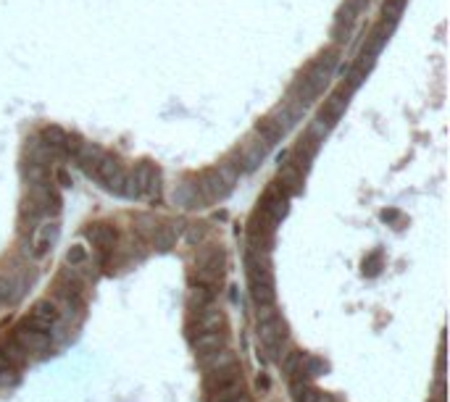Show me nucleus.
I'll return each mask as SVG.
<instances>
[{"instance_id":"nucleus-1","label":"nucleus","mask_w":450,"mask_h":402,"mask_svg":"<svg viewBox=\"0 0 450 402\" xmlns=\"http://www.w3.org/2000/svg\"><path fill=\"white\" fill-rule=\"evenodd\" d=\"M337 64H340V51H337V48H330V51L318 53L316 58L311 61V66H308L298 79H303L308 87H314V90L321 95V90H324V87L330 84V79L334 77Z\"/></svg>"},{"instance_id":"nucleus-2","label":"nucleus","mask_w":450,"mask_h":402,"mask_svg":"<svg viewBox=\"0 0 450 402\" xmlns=\"http://www.w3.org/2000/svg\"><path fill=\"white\" fill-rule=\"evenodd\" d=\"M390 35H393V26L390 24L379 21V24L374 26V29L369 32V37H366V42H363V48H361V53H358L353 68H358L361 74H369V68L377 64V55H379L382 48L387 45Z\"/></svg>"},{"instance_id":"nucleus-3","label":"nucleus","mask_w":450,"mask_h":402,"mask_svg":"<svg viewBox=\"0 0 450 402\" xmlns=\"http://www.w3.org/2000/svg\"><path fill=\"white\" fill-rule=\"evenodd\" d=\"M195 190H198L200 203H216V200L226 197V192L232 190V184L226 182L224 176H222L216 169H208V171H203V174L198 176Z\"/></svg>"},{"instance_id":"nucleus-4","label":"nucleus","mask_w":450,"mask_h":402,"mask_svg":"<svg viewBox=\"0 0 450 402\" xmlns=\"http://www.w3.org/2000/svg\"><path fill=\"white\" fill-rule=\"evenodd\" d=\"M58 321H61V313H58L53 300L48 298V300H37V302L32 305V313H29V318L24 324H27L29 329H35V331H45V334H48L51 329L58 326Z\"/></svg>"},{"instance_id":"nucleus-5","label":"nucleus","mask_w":450,"mask_h":402,"mask_svg":"<svg viewBox=\"0 0 450 402\" xmlns=\"http://www.w3.org/2000/svg\"><path fill=\"white\" fill-rule=\"evenodd\" d=\"M14 342L27 352V355L29 352H32V355H45V352L51 350V334L35 331V329H29L24 321L14 329Z\"/></svg>"},{"instance_id":"nucleus-6","label":"nucleus","mask_w":450,"mask_h":402,"mask_svg":"<svg viewBox=\"0 0 450 402\" xmlns=\"http://www.w3.org/2000/svg\"><path fill=\"white\" fill-rule=\"evenodd\" d=\"M266 153H269V145L258 137V134H251V137H245V143L240 145L237 150V171L242 174V171H253L261 161L266 158Z\"/></svg>"},{"instance_id":"nucleus-7","label":"nucleus","mask_w":450,"mask_h":402,"mask_svg":"<svg viewBox=\"0 0 450 402\" xmlns=\"http://www.w3.org/2000/svg\"><path fill=\"white\" fill-rule=\"evenodd\" d=\"M348 100H350V95H348V92H345V90H334L330 98L324 100V108L318 111V116H316V121H314V124H318L321 129L330 131L332 127L337 124V118L345 113V108H348Z\"/></svg>"},{"instance_id":"nucleus-8","label":"nucleus","mask_w":450,"mask_h":402,"mask_svg":"<svg viewBox=\"0 0 450 402\" xmlns=\"http://www.w3.org/2000/svg\"><path fill=\"white\" fill-rule=\"evenodd\" d=\"M258 337H261V342H264V347L274 358L279 360V355H282V347L287 345V326H285V321L279 318V316H274L271 321H266V324H261V331H258Z\"/></svg>"},{"instance_id":"nucleus-9","label":"nucleus","mask_w":450,"mask_h":402,"mask_svg":"<svg viewBox=\"0 0 450 402\" xmlns=\"http://www.w3.org/2000/svg\"><path fill=\"white\" fill-rule=\"evenodd\" d=\"M132 179L137 184V195H145V197H156L161 192V171L153 166V163H137L132 169Z\"/></svg>"},{"instance_id":"nucleus-10","label":"nucleus","mask_w":450,"mask_h":402,"mask_svg":"<svg viewBox=\"0 0 450 402\" xmlns=\"http://www.w3.org/2000/svg\"><path fill=\"white\" fill-rule=\"evenodd\" d=\"M287 208H290V197L285 195L277 184L269 187V190L264 192V197H261V203H258V210L266 213L274 223H279V221L287 216Z\"/></svg>"},{"instance_id":"nucleus-11","label":"nucleus","mask_w":450,"mask_h":402,"mask_svg":"<svg viewBox=\"0 0 450 402\" xmlns=\"http://www.w3.org/2000/svg\"><path fill=\"white\" fill-rule=\"evenodd\" d=\"M84 237L93 242L95 247H100V253H111L116 242H119V232H116V226H111V223H90L87 229H84Z\"/></svg>"},{"instance_id":"nucleus-12","label":"nucleus","mask_w":450,"mask_h":402,"mask_svg":"<svg viewBox=\"0 0 450 402\" xmlns=\"http://www.w3.org/2000/svg\"><path fill=\"white\" fill-rule=\"evenodd\" d=\"M303 182H305V171H300L295 163H282V166H279L277 187L287 197L300 195V192H303Z\"/></svg>"},{"instance_id":"nucleus-13","label":"nucleus","mask_w":450,"mask_h":402,"mask_svg":"<svg viewBox=\"0 0 450 402\" xmlns=\"http://www.w3.org/2000/svg\"><path fill=\"white\" fill-rule=\"evenodd\" d=\"M318 143H321V140H316L314 134H308V131H305L303 137L298 140V145L292 147V161H290V163H295L300 171H305L308 166H311V161L316 158Z\"/></svg>"},{"instance_id":"nucleus-14","label":"nucleus","mask_w":450,"mask_h":402,"mask_svg":"<svg viewBox=\"0 0 450 402\" xmlns=\"http://www.w3.org/2000/svg\"><path fill=\"white\" fill-rule=\"evenodd\" d=\"M192 347L198 352V358H206L216 350H224L226 347V334L224 331H200L198 337L192 339Z\"/></svg>"},{"instance_id":"nucleus-15","label":"nucleus","mask_w":450,"mask_h":402,"mask_svg":"<svg viewBox=\"0 0 450 402\" xmlns=\"http://www.w3.org/2000/svg\"><path fill=\"white\" fill-rule=\"evenodd\" d=\"M235 381H242V371H240V365H229V368H224V371H216V374H208V378H206V392L208 394H216V392H222L224 387H229V384H235Z\"/></svg>"},{"instance_id":"nucleus-16","label":"nucleus","mask_w":450,"mask_h":402,"mask_svg":"<svg viewBox=\"0 0 450 402\" xmlns=\"http://www.w3.org/2000/svg\"><path fill=\"white\" fill-rule=\"evenodd\" d=\"M103 156H106L103 147H98V145H93V143H82V147L77 150V156H74V161L80 163V169L84 171L87 176H93L95 169H98V163L103 161Z\"/></svg>"},{"instance_id":"nucleus-17","label":"nucleus","mask_w":450,"mask_h":402,"mask_svg":"<svg viewBox=\"0 0 450 402\" xmlns=\"http://www.w3.org/2000/svg\"><path fill=\"white\" fill-rule=\"evenodd\" d=\"M66 140H69V134L61 129V127H45L40 143L45 145V150H48L51 156H66Z\"/></svg>"},{"instance_id":"nucleus-18","label":"nucleus","mask_w":450,"mask_h":402,"mask_svg":"<svg viewBox=\"0 0 450 402\" xmlns=\"http://www.w3.org/2000/svg\"><path fill=\"white\" fill-rule=\"evenodd\" d=\"M235 363H237V360H235V352L229 350V347L211 352V355H206V358H200V365H203V371H206V374L224 371V368H229V365H235Z\"/></svg>"},{"instance_id":"nucleus-19","label":"nucleus","mask_w":450,"mask_h":402,"mask_svg":"<svg viewBox=\"0 0 450 402\" xmlns=\"http://www.w3.org/2000/svg\"><path fill=\"white\" fill-rule=\"evenodd\" d=\"M55 239H58V226L55 223H42L40 229H35V239H32V247H37L35 255L42 258L51 250V245H53Z\"/></svg>"},{"instance_id":"nucleus-20","label":"nucleus","mask_w":450,"mask_h":402,"mask_svg":"<svg viewBox=\"0 0 450 402\" xmlns=\"http://www.w3.org/2000/svg\"><path fill=\"white\" fill-rule=\"evenodd\" d=\"M222 326H224V313L219 311V308H203L198 311V334L200 331H222Z\"/></svg>"},{"instance_id":"nucleus-21","label":"nucleus","mask_w":450,"mask_h":402,"mask_svg":"<svg viewBox=\"0 0 450 402\" xmlns=\"http://www.w3.org/2000/svg\"><path fill=\"white\" fill-rule=\"evenodd\" d=\"M177 237H179V226H174V223L159 226V229L153 232V247L161 250V253H166V250H172V247L177 245Z\"/></svg>"},{"instance_id":"nucleus-22","label":"nucleus","mask_w":450,"mask_h":402,"mask_svg":"<svg viewBox=\"0 0 450 402\" xmlns=\"http://www.w3.org/2000/svg\"><path fill=\"white\" fill-rule=\"evenodd\" d=\"M253 134H258V137H261V140H264V143L271 147V145L279 143V140L285 137V129H282L279 124H274L271 118L266 116V118H261V121L255 124V131H253Z\"/></svg>"},{"instance_id":"nucleus-23","label":"nucleus","mask_w":450,"mask_h":402,"mask_svg":"<svg viewBox=\"0 0 450 402\" xmlns=\"http://www.w3.org/2000/svg\"><path fill=\"white\" fill-rule=\"evenodd\" d=\"M0 355L8 360L11 368H21V365H27V360H29V355L16 345L14 339H6V342L0 345Z\"/></svg>"},{"instance_id":"nucleus-24","label":"nucleus","mask_w":450,"mask_h":402,"mask_svg":"<svg viewBox=\"0 0 450 402\" xmlns=\"http://www.w3.org/2000/svg\"><path fill=\"white\" fill-rule=\"evenodd\" d=\"M213 305V286H203V284H192V292H190V308L198 313L203 308Z\"/></svg>"},{"instance_id":"nucleus-25","label":"nucleus","mask_w":450,"mask_h":402,"mask_svg":"<svg viewBox=\"0 0 450 402\" xmlns=\"http://www.w3.org/2000/svg\"><path fill=\"white\" fill-rule=\"evenodd\" d=\"M251 295H253V302H255L258 308L274 305V300H277L274 284H251Z\"/></svg>"},{"instance_id":"nucleus-26","label":"nucleus","mask_w":450,"mask_h":402,"mask_svg":"<svg viewBox=\"0 0 450 402\" xmlns=\"http://www.w3.org/2000/svg\"><path fill=\"white\" fill-rule=\"evenodd\" d=\"M408 0H384L382 3V21L390 26H395V21L400 19V13L406 8Z\"/></svg>"},{"instance_id":"nucleus-27","label":"nucleus","mask_w":450,"mask_h":402,"mask_svg":"<svg viewBox=\"0 0 450 402\" xmlns=\"http://www.w3.org/2000/svg\"><path fill=\"white\" fill-rule=\"evenodd\" d=\"M237 394H242V381H235V384L224 387L222 392H216V394H213V402H226V400H232V397H237Z\"/></svg>"},{"instance_id":"nucleus-28","label":"nucleus","mask_w":450,"mask_h":402,"mask_svg":"<svg viewBox=\"0 0 450 402\" xmlns=\"http://www.w3.org/2000/svg\"><path fill=\"white\" fill-rule=\"evenodd\" d=\"M66 263L69 266H82V263H87V250H84L82 245L71 247L69 255H66Z\"/></svg>"},{"instance_id":"nucleus-29","label":"nucleus","mask_w":450,"mask_h":402,"mask_svg":"<svg viewBox=\"0 0 450 402\" xmlns=\"http://www.w3.org/2000/svg\"><path fill=\"white\" fill-rule=\"evenodd\" d=\"M379 260H382V255H379V253H374V255H371V258L366 260V263H363V273L374 276V273L379 271V268H377V266H379Z\"/></svg>"},{"instance_id":"nucleus-30","label":"nucleus","mask_w":450,"mask_h":402,"mask_svg":"<svg viewBox=\"0 0 450 402\" xmlns=\"http://www.w3.org/2000/svg\"><path fill=\"white\" fill-rule=\"evenodd\" d=\"M187 239H190L192 245H198L200 239H203V229H190V234H187Z\"/></svg>"},{"instance_id":"nucleus-31","label":"nucleus","mask_w":450,"mask_h":402,"mask_svg":"<svg viewBox=\"0 0 450 402\" xmlns=\"http://www.w3.org/2000/svg\"><path fill=\"white\" fill-rule=\"evenodd\" d=\"M226 402H253V400L242 392V394H237V397H232V400H226Z\"/></svg>"}]
</instances>
